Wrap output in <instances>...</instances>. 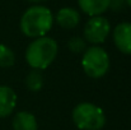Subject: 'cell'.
Listing matches in <instances>:
<instances>
[{
  "mask_svg": "<svg viewBox=\"0 0 131 130\" xmlns=\"http://www.w3.org/2000/svg\"><path fill=\"white\" fill-rule=\"evenodd\" d=\"M53 14L43 5H35L27 9L20 18V31L29 38L45 37L52 28Z\"/></svg>",
  "mask_w": 131,
  "mask_h": 130,
  "instance_id": "6da1fadb",
  "label": "cell"
},
{
  "mask_svg": "<svg viewBox=\"0 0 131 130\" xmlns=\"http://www.w3.org/2000/svg\"><path fill=\"white\" fill-rule=\"evenodd\" d=\"M59 52L57 42L51 37H40L33 40L26 50V60L32 69L45 70L56 59Z\"/></svg>",
  "mask_w": 131,
  "mask_h": 130,
  "instance_id": "7a4b0ae2",
  "label": "cell"
},
{
  "mask_svg": "<svg viewBox=\"0 0 131 130\" xmlns=\"http://www.w3.org/2000/svg\"><path fill=\"white\" fill-rule=\"evenodd\" d=\"M74 125L80 130H101L106 125V115L103 110L90 102L78 103L73 110Z\"/></svg>",
  "mask_w": 131,
  "mask_h": 130,
  "instance_id": "3957f363",
  "label": "cell"
},
{
  "mask_svg": "<svg viewBox=\"0 0 131 130\" xmlns=\"http://www.w3.org/2000/svg\"><path fill=\"white\" fill-rule=\"evenodd\" d=\"M110 56L107 51L99 46L88 47L85 52L83 54L82 66L84 73L89 78L99 79L107 74L110 70Z\"/></svg>",
  "mask_w": 131,
  "mask_h": 130,
  "instance_id": "277c9868",
  "label": "cell"
},
{
  "mask_svg": "<svg viewBox=\"0 0 131 130\" xmlns=\"http://www.w3.org/2000/svg\"><path fill=\"white\" fill-rule=\"evenodd\" d=\"M110 31L111 26L107 18L102 15L90 17V19L84 26V40L94 46H98L107 40Z\"/></svg>",
  "mask_w": 131,
  "mask_h": 130,
  "instance_id": "5b68a950",
  "label": "cell"
},
{
  "mask_svg": "<svg viewBox=\"0 0 131 130\" xmlns=\"http://www.w3.org/2000/svg\"><path fill=\"white\" fill-rule=\"evenodd\" d=\"M115 46L126 55H131V23L122 22L113 29Z\"/></svg>",
  "mask_w": 131,
  "mask_h": 130,
  "instance_id": "8992f818",
  "label": "cell"
},
{
  "mask_svg": "<svg viewBox=\"0 0 131 130\" xmlns=\"http://www.w3.org/2000/svg\"><path fill=\"white\" fill-rule=\"evenodd\" d=\"M17 93L8 86H0V117H8L17 106Z\"/></svg>",
  "mask_w": 131,
  "mask_h": 130,
  "instance_id": "52a82bcc",
  "label": "cell"
},
{
  "mask_svg": "<svg viewBox=\"0 0 131 130\" xmlns=\"http://www.w3.org/2000/svg\"><path fill=\"white\" fill-rule=\"evenodd\" d=\"M57 24L64 29H73L80 22V14L74 8H62L55 17Z\"/></svg>",
  "mask_w": 131,
  "mask_h": 130,
  "instance_id": "ba28073f",
  "label": "cell"
},
{
  "mask_svg": "<svg viewBox=\"0 0 131 130\" xmlns=\"http://www.w3.org/2000/svg\"><path fill=\"white\" fill-rule=\"evenodd\" d=\"M13 130H38L37 119L33 114L28 111H19L13 117Z\"/></svg>",
  "mask_w": 131,
  "mask_h": 130,
  "instance_id": "9c48e42d",
  "label": "cell"
},
{
  "mask_svg": "<svg viewBox=\"0 0 131 130\" xmlns=\"http://www.w3.org/2000/svg\"><path fill=\"white\" fill-rule=\"evenodd\" d=\"M111 0H78L79 8L89 17H98L110 8Z\"/></svg>",
  "mask_w": 131,
  "mask_h": 130,
  "instance_id": "30bf717a",
  "label": "cell"
},
{
  "mask_svg": "<svg viewBox=\"0 0 131 130\" xmlns=\"http://www.w3.org/2000/svg\"><path fill=\"white\" fill-rule=\"evenodd\" d=\"M24 84L31 92H40L45 84V78L41 70L32 69L24 78Z\"/></svg>",
  "mask_w": 131,
  "mask_h": 130,
  "instance_id": "8fae6325",
  "label": "cell"
},
{
  "mask_svg": "<svg viewBox=\"0 0 131 130\" xmlns=\"http://www.w3.org/2000/svg\"><path fill=\"white\" fill-rule=\"evenodd\" d=\"M15 63L13 50L6 45H0V68H10Z\"/></svg>",
  "mask_w": 131,
  "mask_h": 130,
  "instance_id": "7c38bea8",
  "label": "cell"
},
{
  "mask_svg": "<svg viewBox=\"0 0 131 130\" xmlns=\"http://www.w3.org/2000/svg\"><path fill=\"white\" fill-rule=\"evenodd\" d=\"M68 48L73 52V54H84L85 50H87V41L83 38V37H79V36H75V37H71L69 41H68Z\"/></svg>",
  "mask_w": 131,
  "mask_h": 130,
  "instance_id": "4fadbf2b",
  "label": "cell"
},
{
  "mask_svg": "<svg viewBox=\"0 0 131 130\" xmlns=\"http://www.w3.org/2000/svg\"><path fill=\"white\" fill-rule=\"evenodd\" d=\"M28 1H32V3H41V1H45V0H28Z\"/></svg>",
  "mask_w": 131,
  "mask_h": 130,
  "instance_id": "5bb4252c",
  "label": "cell"
},
{
  "mask_svg": "<svg viewBox=\"0 0 131 130\" xmlns=\"http://www.w3.org/2000/svg\"><path fill=\"white\" fill-rule=\"evenodd\" d=\"M126 4H129V6L131 8V0H126Z\"/></svg>",
  "mask_w": 131,
  "mask_h": 130,
  "instance_id": "9a60e30c",
  "label": "cell"
}]
</instances>
